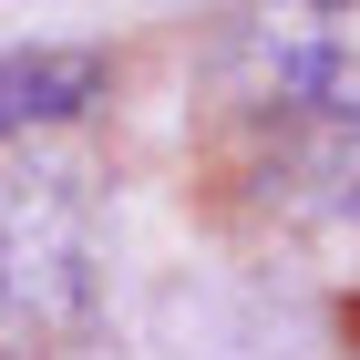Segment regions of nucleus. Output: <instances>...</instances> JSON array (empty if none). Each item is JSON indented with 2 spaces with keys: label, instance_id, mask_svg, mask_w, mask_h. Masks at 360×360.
Instances as JSON below:
<instances>
[{
  "label": "nucleus",
  "instance_id": "obj_1",
  "mask_svg": "<svg viewBox=\"0 0 360 360\" xmlns=\"http://www.w3.org/2000/svg\"><path fill=\"white\" fill-rule=\"evenodd\" d=\"M103 288V206L93 175L52 144H0V350L83 330Z\"/></svg>",
  "mask_w": 360,
  "mask_h": 360
},
{
  "label": "nucleus",
  "instance_id": "obj_2",
  "mask_svg": "<svg viewBox=\"0 0 360 360\" xmlns=\"http://www.w3.org/2000/svg\"><path fill=\"white\" fill-rule=\"evenodd\" d=\"M248 103L268 124H340V134H360L350 0H257L248 11Z\"/></svg>",
  "mask_w": 360,
  "mask_h": 360
},
{
  "label": "nucleus",
  "instance_id": "obj_3",
  "mask_svg": "<svg viewBox=\"0 0 360 360\" xmlns=\"http://www.w3.org/2000/svg\"><path fill=\"white\" fill-rule=\"evenodd\" d=\"M103 83H113L103 52H0V144H31L72 113H93Z\"/></svg>",
  "mask_w": 360,
  "mask_h": 360
}]
</instances>
